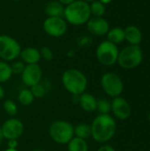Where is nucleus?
<instances>
[{
  "label": "nucleus",
  "instance_id": "obj_1",
  "mask_svg": "<svg viewBox=\"0 0 150 151\" xmlns=\"http://www.w3.org/2000/svg\"><path fill=\"white\" fill-rule=\"evenodd\" d=\"M91 137L98 143L105 144L116 134L118 125L116 119L111 114H99L91 125Z\"/></svg>",
  "mask_w": 150,
  "mask_h": 151
},
{
  "label": "nucleus",
  "instance_id": "obj_2",
  "mask_svg": "<svg viewBox=\"0 0 150 151\" xmlns=\"http://www.w3.org/2000/svg\"><path fill=\"white\" fill-rule=\"evenodd\" d=\"M61 82L65 89L72 96H80L86 92L88 87L87 76L76 68L65 70L61 76Z\"/></svg>",
  "mask_w": 150,
  "mask_h": 151
},
{
  "label": "nucleus",
  "instance_id": "obj_3",
  "mask_svg": "<svg viewBox=\"0 0 150 151\" xmlns=\"http://www.w3.org/2000/svg\"><path fill=\"white\" fill-rule=\"evenodd\" d=\"M63 18L67 23L73 26L86 24L91 18L89 4L83 0H75L65 6Z\"/></svg>",
  "mask_w": 150,
  "mask_h": 151
},
{
  "label": "nucleus",
  "instance_id": "obj_4",
  "mask_svg": "<svg viewBox=\"0 0 150 151\" xmlns=\"http://www.w3.org/2000/svg\"><path fill=\"white\" fill-rule=\"evenodd\" d=\"M49 135L57 144L66 145L74 137V127L69 121L56 120L49 127Z\"/></svg>",
  "mask_w": 150,
  "mask_h": 151
},
{
  "label": "nucleus",
  "instance_id": "obj_5",
  "mask_svg": "<svg viewBox=\"0 0 150 151\" xmlns=\"http://www.w3.org/2000/svg\"><path fill=\"white\" fill-rule=\"evenodd\" d=\"M143 59V52L139 45H128L118 53L117 63L123 69L131 70L138 67Z\"/></svg>",
  "mask_w": 150,
  "mask_h": 151
},
{
  "label": "nucleus",
  "instance_id": "obj_6",
  "mask_svg": "<svg viewBox=\"0 0 150 151\" xmlns=\"http://www.w3.org/2000/svg\"><path fill=\"white\" fill-rule=\"evenodd\" d=\"M19 42L8 35H0V58L5 62L14 61L18 58L21 52Z\"/></svg>",
  "mask_w": 150,
  "mask_h": 151
},
{
  "label": "nucleus",
  "instance_id": "obj_7",
  "mask_svg": "<svg viewBox=\"0 0 150 151\" xmlns=\"http://www.w3.org/2000/svg\"><path fill=\"white\" fill-rule=\"evenodd\" d=\"M119 50L118 46L108 40L102 42L96 48L95 56L100 64L104 66H111L118 61Z\"/></svg>",
  "mask_w": 150,
  "mask_h": 151
},
{
  "label": "nucleus",
  "instance_id": "obj_8",
  "mask_svg": "<svg viewBox=\"0 0 150 151\" xmlns=\"http://www.w3.org/2000/svg\"><path fill=\"white\" fill-rule=\"evenodd\" d=\"M101 87L103 92L111 98L120 96L125 88L122 79L112 72L106 73L102 76Z\"/></svg>",
  "mask_w": 150,
  "mask_h": 151
},
{
  "label": "nucleus",
  "instance_id": "obj_9",
  "mask_svg": "<svg viewBox=\"0 0 150 151\" xmlns=\"http://www.w3.org/2000/svg\"><path fill=\"white\" fill-rule=\"evenodd\" d=\"M44 32L54 38L63 36L67 31V22L63 17H48L42 24Z\"/></svg>",
  "mask_w": 150,
  "mask_h": 151
},
{
  "label": "nucleus",
  "instance_id": "obj_10",
  "mask_svg": "<svg viewBox=\"0 0 150 151\" xmlns=\"http://www.w3.org/2000/svg\"><path fill=\"white\" fill-rule=\"evenodd\" d=\"M1 131L4 139L18 140L24 133V125L22 121L15 117L9 118L1 126Z\"/></svg>",
  "mask_w": 150,
  "mask_h": 151
},
{
  "label": "nucleus",
  "instance_id": "obj_11",
  "mask_svg": "<svg viewBox=\"0 0 150 151\" xmlns=\"http://www.w3.org/2000/svg\"><path fill=\"white\" fill-rule=\"evenodd\" d=\"M111 102V111L114 119L119 120H126L130 118L132 114V107L128 101L120 96L112 98Z\"/></svg>",
  "mask_w": 150,
  "mask_h": 151
},
{
  "label": "nucleus",
  "instance_id": "obj_12",
  "mask_svg": "<svg viewBox=\"0 0 150 151\" xmlns=\"http://www.w3.org/2000/svg\"><path fill=\"white\" fill-rule=\"evenodd\" d=\"M20 75L22 82L28 88L40 83L42 81V70L38 64L26 65L25 69Z\"/></svg>",
  "mask_w": 150,
  "mask_h": 151
},
{
  "label": "nucleus",
  "instance_id": "obj_13",
  "mask_svg": "<svg viewBox=\"0 0 150 151\" xmlns=\"http://www.w3.org/2000/svg\"><path fill=\"white\" fill-rule=\"evenodd\" d=\"M86 24L88 31L95 36H103L110 30L109 22L103 17H92Z\"/></svg>",
  "mask_w": 150,
  "mask_h": 151
},
{
  "label": "nucleus",
  "instance_id": "obj_14",
  "mask_svg": "<svg viewBox=\"0 0 150 151\" xmlns=\"http://www.w3.org/2000/svg\"><path fill=\"white\" fill-rule=\"evenodd\" d=\"M78 104L82 111L91 113L96 111L97 107V99L90 93L84 92L79 96Z\"/></svg>",
  "mask_w": 150,
  "mask_h": 151
},
{
  "label": "nucleus",
  "instance_id": "obj_15",
  "mask_svg": "<svg viewBox=\"0 0 150 151\" xmlns=\"http://www.w3.org/2000/svg\"><path fill=\"white\" fill-rule=\"evenodd\" d=\"M19 58H21V61L24 62L26 65L38 64L42 58L40 50L34 47H27L22 49Z\"/></svg>",
  "mask_w": 150,
  "mask_h": 151
},
{
  "label": "nucleus",
  "instance_id": "obj_16",
  "mask_svg": "<svg viewBox=\"0 0 150 151\" xmlns=\"http://www.w3.org/2000/svg\"><path fill=\"white\" fill-rule=\"evenodd\" d=\"M125 40H126L130 45H139L142 41V34L141 30L135 26H128L124 29Z\"/></svg>",
  "mask_w": 150,
  "mask_h": 151
},
{
  "label": "nucleus",
  "instance_id": "obj_17",
  "mask_svg": "<svg viewBox=\"0 0 150 151\" xmlns=\"http://www.w3.org/2000/svg\"><path fill=\"white\" fill-rule=\"evenodd\" d=\"M44 10L48 17H63L65 5L57 0H51L47 3Z\"/></svg>",
  "mask_w": 150,
  "mask_h": 151
},
{
  "label": "nucleus",
  "instance_id": "obj_18",
  "mask_svg": "<svg viewBox=\"0 0 150 151\" xmlns=\"http://www.w3.org/2000/svg\"><path fill=\"white\" fill-rule=\"evenodd\" d=\"M66 145L68 151H89L88 142L75 136Z\"/></svg>",
  "mask_w": 150,
  "mask_h": 151
},
{
  "label": "nucleus",
  "instance_id": "obj_19",
  "mask_svg": "<svg viewBox=\"0 0 150 151\" xmlns=\"http://www.w3.org/2000/svg\"><path fill=\"white\" fill-rule=\"evenodd\" d=\"M107 40L114 44H119L125 40L124 29L118 27H113L107 33Z\"/></svg>",
  "mask_w": 150,
  "mask_h": 151
},
{
  "label": "nucleus",
  "instance_id": "obj_20",
  "mask_svg": "<svg viewBox=\"0 0 150 151\" xmlns=\"http://www.w3.org/2000/svg\"><path fill=\"white\" fill-rule=\"evenodd\" d=\"M74 136L88 140L91 137V127L87 123H80L76 127H74Z\"/></svg>",
  "mask_w": 150,
  "mask_h": 151
},
{
  "label": "nucleus",
  "instance_id": "obj_21",
  "mask_svg": "<svg viewBox=\"0 0 150 151\" xmlns=\"http://www.w3.org/2000/svg\"><path fill=\"white\" fill-rule=\"evenodd\" d=\"M34 96L32 94L30 88H23L19 92L18 102L24 106H29L34 101Z\"/></svg>",
  "mask_w": 150,
  "mask_h": 151
},
{
  "label": "nucleus",
  "instance_id": "obj_22",
  "mask_svg": "<svg viewBox=\"0 0 150 151\" xmlns=\"http://www.w3.org/2000/svg\"><path fill=\"white\" fill-rule=\"evenodd\" d=\"M12 76L11 65L8 62L0 60V84L7 82Z\"/></svg>",
  "mask_w": 150,
  "mask_h": 151
},
{
  "label": "nucleus",
  "instance_id": "obj_23",
  "mask_svg": "<svg viewBox=\"0 0 150 151\" xmlns=\"http://www.w3.org/2000/svg\"><path fill=\"white\" fill-rule=\"evenodd\" d=\"M91 15L93 17H103L106 12V6L99 0H95L89 4Z\"/></svg>",
  "mask_w": 150,
  "mask_h": 151
},
{
  "label": "nucleus",
  "instance_id": "obj_24",
  "mask_svg": "<svg viewBox=\"0 0 150 151\" xmlns=\"http://www.w3.org/2000/svg\"><path fill=\"white\" fill-rule=\"evenodd\" d=\"M96 111L99 114H111V102L107 98L97 99Z\"/></svg>",
  "mask_w": 150,
  "mask_h": 151
},
{
  "label": "nucleus",
  "instance_id": "obj_25",
  "mask_svg": "<svg viewBox=\"0 0 150 151\" xmlns=\"http://www.w3.org/2000/svg\"><path fill=\"white\" fill-rule=\"evenodd\" d=\"M3 108L4 112L10 117H15L18 113V106L15 104V102L11 99H7L3 104Z\"/></svg>",
  "mask_w": 150,
  "mask_h": 151
},
{
  "label": "nucleus",
  "instance_id": "obj_26",
  "mask_svg": "<svg viewBox=\"0 0 150 151\" xmlns=\"http://www.w3.org/2000/svg\"><path fill=\"white\" fill-rule=\"evenodd\" d=\"M30 90H31L32 94L34 95V98H42V97H43L46 95L47 91H48V89L46 88V85L44 83H42V81L40 83H38V84L31 87Z\"/></svg>",
  "mask_w": 150,
  "mask_h": 151
},
{
  "label": "nucleus",
  "instance_id": "obj_27",
  "mask_svg": "<svg viewBox=\"0 0 150 151\" xmlns=\"http://www.w3.org/2000/svg\"><path fill=\"white\" fill-rule=\"evenodd\" d=\"M40 54H41V58H43L45 61H51L54 58V53L52 50L48 46L42 47L40 50Z\"/></svg>",
  "mask_w": 150,
  "mask_h": 151
},
{
  "label": "nucleus",
  "instance_id": "obj_28",
  "mask_svg": "<svg viewBox=\"0 0 150 151\" xmlns=\"http://www.w3.org/2000/svg\"><path fill=\"white\" fill-rule=\"evenodd\" d=\"M26 66V64L22 61H14L11 65V69L12 72V74H21L24 71Z\"/></svg>",
  "mask_w": 150,
  "mask_h": 151
},
{
  "label": "nucleus",
  "instance_id": "obj_29",
  "mask_svg": "<svg viewBox=\"0 0 150 151\" xmlns=\"http://www.w3.org/2000/svg\"><path fill=\"white\" fill-rule=\"evenodd\" d=\"M91 44V39L88 36H80L78 38V45L80 47H88Z\"/></svg>",
  "mask_w": 150,
  "mask_h": 151
},
{
  "label": "nucleus",
  "instance_id": "obj_30",
  "mask_svg": "<svg viewBox=\"0 0 150 151\" xmlns=\"http://www.w3.org/2000/svg\"><path fill=\"white\" fill-rule=\"evenodd\" d=\"M7 149H17L18 147V140L15 139H11V140H7Z\"/></svg>",
  "mask_w": 150,
  "mask_h": 151
},
{
  "label": "nucleus",
  "instance_id": "obj_31",
  "mask_svg": "<svg viewBox=\"0 0 150 151\" xmlns=\"http://www.w3.org/2000/svg\"><path fill=\"white\" fill-rule=\"evenodd\" d=\"M96 151H116L114 149V147H112L111 145L109 144H103L102 146H100Z\"/></svg>",
  "mask_w": 150,
  "mask_h": 151
},
{
  "label": "nucleus",
  "instance_id": "obj_32",
  "mask_svg": "<svg viewBox=\"0 0 150 151\" xmlns=\"http://www.w3.org/2000/svg\"><path fill=\"white\" fill-rule=\"evenodd\" d=\"M4 96H5L4 89V88L2 87V85L0 84V101H2V100L4 98Z\"/></svg>",
  "mask_w": 150,
  "mask_h": 151
},
{
  "label": "nucleus",
  "instance_id": "obj_33",
  "mask_svg": "<svg viewBox=\"0 0 150 151\" xmlns=\"http://www.w3.org/2000/svg\"><path fill=\"white\" fill-rule=\"evenodd\" d=\"M57 1H59L62 4H64V5L65 6V5H67V4H69L74 2L75 0H57Z\"/></svg>",
  "mask_w": 150,
  "mask_h": 151
},
{
  "label": "nucleus",
  "instance_id": "obj_34",
  "mask_svg": "<svg viewBox=\"0 0 150 151\" xmlns=\"http://www.w3.org/2000/svg\"><path fill=\"white\" fill-rule=\"evenodd\" d=\"M4 141V136H3V134H2V131H1V127H0V145L2 144Z\"/></svg>",
  "mask_w": 150,
  "mask_h": 151
},
{
  "label": "nucleus",
  "instance_id": "obj_35",
  "mask_svg": "<svg viewBox=\"0 0 150 151\" xmlns=\"http://www.w3.org/2000/svg\"><path fill=\"white\" fill-rule=\"evenodd\" d=\"M100 2H102L103 4H110L112 0H99Z\"/></svg>",
  "mask_w": 150,
  "mask_h": 151
},
{
  "label": "nucleus",
  "instance_id": "obj_36",
  "mask_svg": "<svg viewBox=\"0 0 150 151\" xmlns=\"http://www.w3.org/2000/svg\"><path fill=\"white\" fill-rule=\"evenodd\" d=\"M30 151H46L45 150H42V149H34V150H31Z\"/></svg>",
  "mask_w": 150,
  "mask_h": 151
},
{
  "label": "nucleus",
  "instance_id": "obj_37",
  "mask_svg": "<svg viewBox=\"0 0 150 151\" xmlns=\"http://www.w3.org/2000/svg\"><path fill=\"white\" fill-rule=\"evenodd\" d=\"M4 151H19L17 149H14V150H11V149H6Z\"/></svg>",
  "mask_w": 150,
  "mask_h": 151
},
{
  "label": "nucleus",
  "instance_id": "obj_38",
  "mask_svg": "<svg viewBox=\"0 0 150 151\" xmlns=\"http://www.w3.org/2000/svg\"><path fill=\"white\" fill-rule=\"evenodd\" d=\"M83 1H85V2H87V3H92L93 1H95V0H83Z\"/></svg>",
  "mask_w": 150,
  "mask_h": 151
},
{
  "label": "nucleus",
  "instance_id": "obj_39",
  "mask_svg": "<svg viewBox=\"0 0 150 151\" xmlns=\"http://www.w3.org/2000/svg\"><path fill=\"white\" fill-rule=\"evenodd\" d=\"M148 119H149V122L150 123V111L149 113V116H148Z\"/></svg>",
  "mask_w": 150,
  "mask_h": 151
},
{
  "label": "nucleus",
  "instance_id": "obj_40",
  "mask_svg": "<svg viewBox=\"0 0 150 151\" xmlns=\"http://www.w3.org/2000/svg\"><path fill=\"white\" fill-rule=\"evenodd\" d=\"M11 1H13V2H19V1H21V0H11Z\"/></svg>",
  "mask_w": 150,
  "mask_h": 151
}]
</instances>
